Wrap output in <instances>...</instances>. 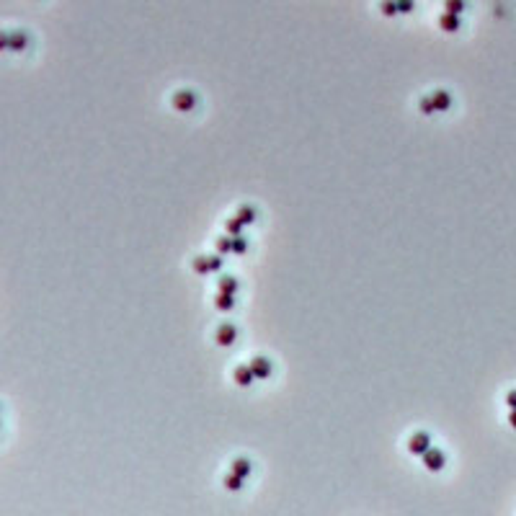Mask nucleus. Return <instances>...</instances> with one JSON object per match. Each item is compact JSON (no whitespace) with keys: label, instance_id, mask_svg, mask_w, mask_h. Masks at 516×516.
<instances>
[{"label":"nucleus","instance_id":"obj_2","mask_svg":"<svg viewBox=\"0 0 516 516\" xmlns=\"http://www.w3.org/2000/svg\"><path fill=\"white\" fill-rule=\"evenodd\" d=\"M196 106V93L194 91H178L176 96H173V108H178V111H191Z\"/></svg>","mask_w":516,"mask_h":516},{"label":"nucleus","instance_id":"obj_3","mask_svg":"<svg viewBox=\"0 0 516 516\" xmlns=\"http://www.w3.org/2000/svg\"><path fill=\"white\" fill-rule=\"evenodd\" d=\"M444 462H447V457H444V452L442 449H428L426 454H423V465L431 470V472H436V470H442L444 467Z\"/></svg>","mask_w":516,"mask_h":516},{"label":"nucleus","instance_id":"obj_20","mask_svg":"<svg viewBox=\"0 0 516 516\" xmlns=\"http://www.w3.org/2000/svg\"><path fill=\"white\" fill-rule=\"evenodd\" d=\"M418 108L423 111V114H433L436 108H433V101H431V96H423L421 98V103H418Z\"/></svg>","mask_w":516,"mask_h":516},{"label":"nucleus","instance_id":"obj_23","mask_svg":"<svg viewBox=\"0 0 516 516\" xmlns=\"http://www.w3.org/2000/svg\"><path fill=\"white\" fill-rule=\"evenodd\" d=\"M398 11H400V13H408V11H413V3H411V0H405V3L400 0V3H398Z\"/></svg>","mask_w":516,"mask_h":516},{"label":"nucleus","instance_id":"obj_12","mask_svg":"<svg viewBox=\"0 0 516 516\" xmlns=\"http://www.w3.org/2000/svg\"><path fill=\"white\" fill-rule=\"evenodd\" d=\"M217 289H220L222 294H232V297H235V292H237V279H235V276H222Z\"/></svg>","mask_w":516,"mask_h":516},{"label":"nucleus","instance_id":"obj_4","mask_svg":"<svg viewBox=\"0 0 516 516\" xmlns=\"http://www.w3.org/2000/svg\"><path fill=\"white\" fill-rule=\"evenodd\" d=\"M251 372H253V377L266 379L271 374V362L266 359V356H253V359H251Z\"/></svg>","mask_w":516,"mask_h":516},{"label":"nucleus","instance_id":"obj_5","mask_svg":"<svg viewBox=\"0 0 516 516\" xmlns=\"http://www.w3.org/2000/svg\"><path fill=\"white\" fill-rule=\"evenodd\" d=\"M235 338H237V328H235L232 323H222V325L217 328V343H220V346H232Z\"/></svg>","mask_w":516,"mask_h":516},{"label":"nucleus","instance_id":"obj_25","mask_svg":"<svg viewBox=\"0 0 516 516\" xmlns=\"http://www.w3.org/2000/svg\"><path fill=\"white\" fill-rule=\"evenodd\" d=\"M508 421H511V426L516 428V411H511V413H508Z\"/></svg>","mask_w":516,"mask_h":516},{"label":"nucleus","instance_id":"obj_17","mask_svg":"<svg viewBox=\"0 0 516 516\" xmlns=\"http://www.w3.org/2000/svg\"><path fill=\"white\" fill-rule=\"evenodd\" d=\"M227 251H232V237L230 235L217 237V253H227Z\"/></svg>","mask_w":516,"mask_h":516},{"label":"nucleus","instance_id":"obj_1","mask_svg":"<svg viewBox=\"0 0 516 516\" xmlns=\"http://www.w3.org/2000/svg\"><path fill=\"white\" fill-rule=\"evenodd\" d=\"M428 449H431V436H428L426 431H416L411 439H408V452H411V454H421V457H423Z\"/></svg>","mask_w":516,"mask_h":516},{"label":"nucleus","instance_id":"obj_6","mask_svg":"<svg viewBox=\"0 0 516 516\" xmlns=\"http://www.w3.org/2000/svg\"><path fill=\"white\" fill-rule=\"evenodd\" d=\"M29 42V36L23 31H13V34H3V47H11V49H23Z\"/></svg>","mask_w":516,"mask_h":516},{"label":"nucleus","instance_id":"obj_24","mask_svg":"<svg viewBox=\"0 0 516 516\" xmlns=\"http://www.w3.org/2000/svg\"><path fill=\"white\" fill-rule=\"evenodd\" d=\"M382 11H385L387 16H392L395 11H398V3H385V6H382Z\"/></svg>","mask_w":516,"mask_h":516},{"label":"nucleus","instance_id":"obj_21","mask_svg":"<svg viewBox=\"0 0 516 516\" xmlns=\"http://www.w3.org/2000/svg\"><path fill=\"white\" fill-rule=\"evenodd\" d=\"M222 268V256H209V271H220Z\"/></svg>","mask_w":516,"mask_h":516},{"label":"nucleus","instance_id":"obj_9","mask_svg":"<svg viewBox=\"0 0 516 516\" xmlns=\"http://www.w3.org/2000/svg\"><path fill=\"white\" fill-rule=\"evenodd\" d=\"M439 26H442L444 31H459V26H462V18H459V16H452V13H442V18H439Z\"/></svg>","mask_w":516,"mask_h":516},{"label":"nucleus","instance_id":"obj_16","mask_svg":"<svg viewBox=\"0 0 516 516\" xmlns=\"http://www.w3.org/2000/svg\"><path fill=\"white\" fill-rule=\"evenodd\" d=\"M194 271L196 274H209V256H199L194 261Z\"/></svg>","mask_w":516,"mask_h":516},{"label":"nucleus","instance_id":"obj_13","mask_svg":"<svg viewBox=\"0 0 516 516\" xmlns=\"http://www.w3.org/2000/svg\"><path fill=\"white\" fill-rule=\"evenodd\" d=\"M225 230H227V235H230V237H240L243 222H240V220H237V217H230V220L225 222Z\"/></svg>","mask_w":516,"mask_h":516},{"label":"nucleus","instance_id":"obj_22","mask_svg":"<svg viewBox=\"0 0 516 516\" xmlns=\"http://www.w3.org/2000/svg\"><path fill=\"white\" fill-rule=\"evenodd\" d=\"M506 403L511 405V411H516V390H511V392L506 395Z\"/></svg>","mask_w":516,"mask_h":516},{"label":"nucleus","instance_id":"obj_19","mask_svg":"<svg viewBox=\"0 0 516 516\" xmlns=\"http://www.w3.org/2000/svg\"><path fill=\"white\" fill-rule=\"evenodd\" d=\"M248 251V243H246V237H232V253H246Z\"/></svg>","mask_w":516,"mask_h":516},{"label":"nucleus","instance_id":"obj_11","mask_svg":"<svg viewBox=\"0 0 516 516\" xmlns=\"http://www.w3.org/2000/svg\"><path fill=\"white\" fill-rule=\"evenodd\" d=\"M237 220H240L243 225H251V222H256V207H251V204H243V207H237Z\"/></svg>","mask_w":516,"mask_h":516},{"label":"nucleus","instance_id":"obj_14","mask_svg":"<svg viewBox=\"0 0 516 516\" xmlns=\"http://www.w3.org/2000/svg\"><path fill=\"white\" fill-rule=\"evenodd\" d=\"M214 305H217V310H232V307H235V297L220 292V294L214 297Z\"/></svg>","mask_w":516,"mask_h":516},{"label":"nucleus","instance_id":"obj_15","mask_svg":"<svg viewBox=\"0 0 516 516\" xmlns=\"http://www.w3.org/2000/svg\"><path fill=\"white\" fill-rule=\"evenodd\" d=\"M225 488H227V491H240V488H243V478H237L235 472L225 475Z\"/></svg>","mask_w":516,"mask_h":516},{"label":"nucleus","instance_id":"obj_7","mask_svg":"<svg viewBox=\"0 0 516 516\" xmlns=\"http://www.w3.org/2000/svg\"><path fill=\"white\" fill-rule=\"evenodd\" d=\"M232 377H235V382L240 385V387H248L256 377H253V372H251V364H237L235 367V372H232Z\"/></svg>","mask_w":516,"mask_h":516},{"label":"nucleus","instance_id":"obj_18","mask_svg":"<svg viewBox=\"0 0 516 516\" xmlns=\"http://www.w3.org/2000/svg\"><path fill=\"white\" fill-rule=\"evenodd\" d=\"M462 11H465V0H449V3H447V13L459 16Z\"/></svg>","mask_w":516,"mask_h":516},{"label":"nucleus","instance_id":"obj_8","mask_svg":"<svg viewBox=\"0 0 516 516\" xmlns=\"http://www.w3.org/2000/svg\"><path fill=\"white\" fill-rule=\"evenodd\" d=\"M431 101H433V108L436 111H447L452 106V96L447 91H433L431 93Z\"/></svg>","mask_w":516,"mask_h":516},{"label":"nucleus","instance_id":"obj_10","mask_svg":"<svg viewBox=\"0 0 516 516\" xmlns=\"http://www.w3.org/2000/svg\"><path fill=\"white\" fill-rule=\"evenodd\" d=\"M232 472L237 475V478H243V480H246L248 475H251V462H248L246 457H237V459L232 462Z\"/></svg>","mask_w":516,"mask_h":516}]
</instances>
